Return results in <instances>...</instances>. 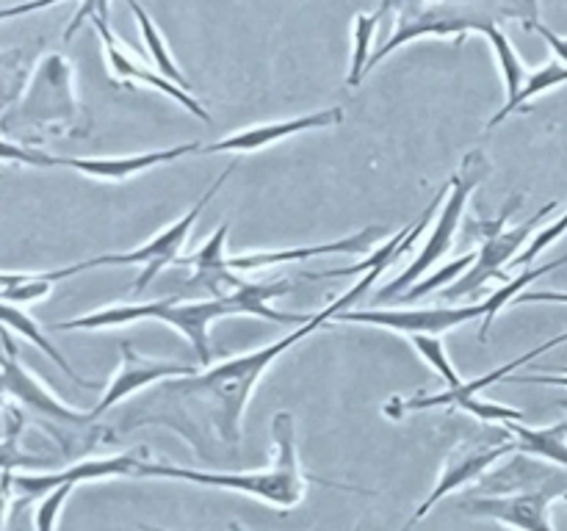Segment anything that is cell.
I'll return each mask as SVG.
<instances>
[{"label": "cell", "instance_id": "cell-19", "mask_svg": "<svg viewBox=\"0 0 567 531\" xmlns=\"http://www.w3.org/2000/svg\"><path fill=\"white\" fill-rule=\"evenodd\" d=\"M380 236V227H365V230L354 232V236L341 238V241L316 243V247H299V249H282V252H258V254H236L230 258L233 271H255L264 266H280V263H297V260L321 258V254H358L369 249Z\"/></svg>", "mask_w": 567, "mask_h": 531}, {"label": "cell", "instance_id": "cell-12", "mask_svg": "<svg viewBox=\"0 0 567 531\" xmlns=\"http://www.w3.org/2000/svg\"><path fill=\"white\" fill-rule=\"evenodd\" d=\"M507 454H518L515 451V440L496 442V446H487V442L485 446H476V442H463V446L454 448V451L446 457V462H443L441 479H437V485L432 487L430 496L421 501V507L415 509V514L410 518V525L419 523L421 518H426V514L437 507V501H441V498H446L449 492L460 490V487H465V485H471L474 479H480L487 468H493L496 462H502Z\"/></svg>", "mask_w": 567, "mask_h": 531}, {"label": "cell", "instance_id": "cell-25", "mask_svg": "<svg viewBox=\"0 0 567 531\" xmlns=\"http://www.w3.org/2000/svg\"><path fill=\"white\" fill-rule=\"evenodd\" d=\"M0 324H3V326H11V330H17V332H22V335H25L28 341L33 343V346H39V348H42V352L48 354V357L53 360V363L59 365V368L64 371V374L70 376V379H75L78 385H81V387H94V382H86V379H81V376L75 374V368H72V365L66 363L64 357H61V354H59V348H55L53 343H50L48 337L42 335V330H39V326L33 324V321L28 319V315L22 313V310H17V308H11V304H3V302H0Z\"/></svg>", "mask_w": 567, "mask_h": 531}, {"label": "cell", "instance_id": "cell-17", "mask_svg": "<svg viewBox=\"0 0 567 531\" xmlns=\"http://www.w3.org/2000/svg\"><path fill=\"white\" fill-rule=\"evenodd\" d=\"M144 462V448L136 451L116 454V457H103V459H83V462L70 465L66 470L48 476H14L11 485L17 490H22L25 496H39V492L55 490L61 485H78V481L89 479H109V476H136L138 465Z\"/></svg>", "mask_w": 567, "mask_h": 531}, {"label": "cell", "instance_id": "cell-30", "mask_svg": "<svg viewBox=\"0 0 567 531\" xmlns=\"http://www.w3.org/2000/svg\"><path fill=\"white\" fill-rule=\"evenodd\" d=\"M565 232H567V210H565V216H563V219L551 221V225H548L546 230H540V232H537L535 238H532V243H529V247H526L524 252H520L518 258H515L513 263H509V269L526 271V269H529L532 263H535V260H537V254H540L543 249H546V247H551V243L557 241L559 236H565Z\"/></svg>", "mask_w": 567, "mask_h": 531}, {"label": "cell", "instance_id": "cell-42", "mask_svg": "<svg viewBox=\"0 0 567 531\" xmlns=\"http://www.w3.org/2000/svg\"><path fill=\"white\" fill-rule=\"evenodd\" d=\"M0 177H3V175H0Z\"/></svg>", "mask_w": 567, "mask_h": 531}, {"label": "cell", "instance_id": "cell-6", "mask_svg": "<svg viewBox=\"0 0 567 531\" xmlns=\"http://www.w3.org/2000/svg\"><path fill=\"white\" fill-rule=\"evenodd\" d=\"M487 171H491V164H487V158L480 153V149L465 155L463 166H460V169L452 175V180H449V197H446V205H443L441 216L435 219V230H432V236L424 241V249L419 252V258H415L413 263L396 277V280L388 282V285L377 293L380 302L402 296L404 288L415 285V280H419L424 271H430L432 266L441 263L443 254L452 249V241L454 236H457L460 225H463V214L471 194H474L476 186L485 180Z\"/></svg>", "mask_w": 567, "mask_h": 531}, {"label": "cell", "instance_id": "cell-21", "mask_svg": "<svg viewBox=\"0 0 567 531\" xmlns=\"http://www.w3.org/2000/svg\"><path fill=\"white\" fill-rule=\"evenodd\" d=\"M567 83V66L563 61H551V64L540 66L537 72H532L529 77H526V83L520 86V92L515 94L513 100H507V103L502 105V111H496V114L491 116V122H487V131H493L496 125H502L504 119H507L509 114H518L520 108H526V103L535 97H540V94L551 92V88L563 86Z\"/></svg>", "mask_w": 567, "mask_h": 531}, {"label": "cell", "instance_id": "cell-38", "mask_svg": "<svg viewBox=\"0 0 567 531\" xmlns=\"http://www.w3.org/2000/svg\"><path fill=\"white\" fill-rule=\"evenodd\" d=\"M410 529H413V525H410V523H408V525H404V529H402V531H410ZM354 531H360V529H354Z\"/></svg>", "mask_w": 567, "mask_h": 531}, {"label": "cell", "instance_id": "cell-33", "mask_svg": "<svg viewBox=\"0 0 567 531\" xmlns=\"http://www.w3.org/2000/svg\"><path fill=\"white\" fill-rule=\"evenodd\" d=\"M524 28H526V31H535V33H540V37L546 39L548 44H551V50H554V53L559 55V61H563V64L567 66V39H565V37H559V33H554L551 28L540 25V22H537L535 17H532V20H526V22H524Z\"/></svg>", "mask_w": 567, "mask_h": 531}, {"label": "cell", "instance_id": "cell-23", "mask_svg": "<svg viewBox=\"0 0 567 531\" xmlns=\"http://www.w3.org/2000/svg\"><path fill=\"white\" fill-rule=\"evenodd\" d=\"M396 0H382L380 9L369 11V14H358L354 17V28H352V39H354V53H352V70L347 75V86H360V81L369 72V61H371V44H374V33H377V22L391 11V6Z\"/></svg>", "mask_w": 567, "mask_h": 531}, {"label": "cell", "instance_id": "cell-15", "mask_svg": "<svg viewBox=\"0 0 567 531\" xmlns=\"http://www.w3.org/2000/svg\"><path fill=\"white\" fill-rule=\"evenodd\" d=\"M227 232H230V225H221L219 230L203 243V249H197V252L188 254V258L177 260V263L192 266L194 269V277L186 285L205 291L208 299H230L249 285L247 280L238 277V271L230 269V258L225 254Z\"/></svg>", "mask_w": 567, "mask_h": 531}, {"label": "cell", "instance_id": "cell-28", "mask_svg": "<svg viewBox=\"0 0 567 531\" xmlns=\"http://www.w3.org/2000/svg\"><path fill=\"white\" fill-rule=\"evenodd\" d=\"M410 343H413L415 348H419L421 357L426 360V363L432 365V368L437 371V374L446 379L449 391H457L460 385H463V379H460V374L454 371V365L449 363V354H446V346H443L441 337L435 335H413L410 337Z\"/></svg>", "mask_w": 567, "mask_h": 531}, {"label": "cell", "instance_id": "cell-9", "mask_svg": "<svg viewBox=\"0 0 567 531\" xmlns=\"http://www.w3.org/2000/svg\"><path fill=\"white\" fill-rule=\"evenodd\" d=\"M485 315V304H465V308H419V310H341L332 321L343 324H374L399 335H443L454 326L468 324V321Z\"/></svg>", "mask_w": 567, "mask_h": 531}, {"label": "cell", "instance_id": "cell-31", "mask_svg": "<svg viewBox=\"0 0 567 531\" xmlns=\"http://www.w3.org/2000/svg\"><path fill=\"white\" fill-rule=\"evenodd\" d=\"M75 490V485H61L55 490H50V496L44 498L42 507L37 509V531H55V518H59L61 507L70 498V492Z\"/></svg>", "mask_w": 567, "mask_h": 531}, {"label": "cell", "instance_id": "cell-18", "mask_svg": "<svg viewBox=\"0 0 567 531\" xmlns=\"http://www.w3.org/2000/svg\"><path fill=\"white\" fill-rule=\"evenodd\" d=\"M203 144H181V147L155 149V153H138V155H114V158H55V166H66V169L83 171V175L94 177V180H111L120 183L127 177H136L142 171L153 169V166L166 164V160L183 158V155L199 153Z\"/></svg>", "mask_w": 567, "mask_h": 531}, {"label": "cell", "instance_id": "cell-41", "mask_svg": "<svg viewBox=\"0 0 567 531\" xmlns=\"http://www.w3.org/2000/svg\"><path fill=\"white\" fill-rule=\"evenodd\" d=\"M0 525H3V518H0Z\"/></svg>", "mask_w": 567, "mask_h": 531}, {"label": "cell", "instance_id": "cell-7", "mask_svg": "<svg viewBox=\"0 0 567 531\" xmlns=\"http://www.w3.org/2000/svg\"><path fill=\"white\" fill-rule=\"evenodd\" d=\"M567 496V476L554 473L543 485L529 490L498 492V496H476L465 498L460 507L474 518H491L507 529L518 531H554L551 525V503L554 498Z\"/></svg>", "mask_w": 567, "mask_h": 531}, {"label": "cell", "instance_id": "cell-27", "mask_svg": "<svg viewBox=\"0 0 567 531\" xmlns=\"http://www.w3.org/2000/svg\"><path fill=\"white\" fill-rule=\"evenodd\" d=\"M9 415H11L9 435H6V440L0 442V470H3V473H9V470H14V468L50 465V459L31 457V454L20 451V442H17V437H20V431H22V415H20V409H9Z\"/></svg>", "mask_w": 567, "mask_h": 531}, {"label": "cell", "instance_id": "cell-24", "mask_svg": "<svg viewBox=\"0 0 567 531\" xmlns=\"http://www.w3.org/2000/svg\"><path fill=\"white\" fill-rule=\"evenodd\" d=\"M127 6H131V11H133V17H136L138 28H142L144 44H147L150 55H153L155 70H158L164 77H169V81H175L181 88L192 92V83H188V77L183 75L181 70H177V64H175V59L169 55V48H166L164 37H161V31L155 28V22L150 20L147 11L142 9V3H138V0H127Z\"/></svg>", "mask_w": 567, "mask_h": 531}, {"label": "cell", "instance_id": "cell-3", "mask_svg": "<svg viewBox=\"0 0 567 531\" xmlns=\"http://www.w3.org/2000/svg\"><path fill=\"white\" fill-rule=\"evenodd\" d=\"M271 437H275L277 457L269 470H255V473H210V470L177 468V465H161V462H147V459H144V462L138 465L136 476L183 479L203 487H221V490L247 492V496H255L260 498V501L275 503V507L286 509V512L302 501L310 481H319V485L338 487V490L349 492V487L332 485V481H324V479H313V476L305 473L297 454V431H293L291 413L275 415V420H271Z\"/></svg>", "mask_w": 567, "mask_h": 531}, {"label": "cell", "instance_id": "cell-36", "mask_svg": "<svg viewBox=\"0 0 567 531\" xmlns=\"http://www.w3.org/2000/svg\"><path fill=\"white\" fill-rule=\"evenodd\" d=\"M559 374H567L565 368H557ZM507 382H535V385H563L567 387V376H507Z\"/></svg>", "mask_w": 567, "mask_h": 531}, {"label": "cell", "instance_id": "cell-2", "mask_svg": "<svg viewBox=\"0 0 567 531\" xmlns=\"http://www.w3.org/2000/svg\"><path fill=\"white\" fill-rule=\"evenodd\" d=\"M291 282H249L241 293L230 299H197V302H177V299H158L147 304H114V308L94 310L89 315L59 321L53 330H103V326H122L131 321H164L175 326L177 332L188 337V343L197 352L199 363L210 368V341L208 326L214 321L227 319V315H255V319H269L277 324H308L310 315L302 313H282V310L269 308L271 299L291 293Z\"/></svg>", "mask_w": 567, "mask_h": 531}, {"label": "cell", "instance_id": "cell-35", "mask_svg": "<svg viewBox=\"0 0 567 531\" xmlns=\"http://www.w3.org/2000/svg\"><path fill=\"white\" fill-rule=\"evenodd\" d=\"M515 302H557L567 304V291H524Z\"/></svg>", "mask_w": 567, "mask_h": 531}, {"label": "cell", "instance_id": "cell-40", "mask_svg": "<svg viewBox=\"0 0 567 531\" xmlns=\"http://www.w3.org/2000/svg\"><path fill=\"white\" fill-rule=\"evenodd\" d=\"M563 337H565V343H567V332H563Z\"/></svg>", "mask_w": 567, "mask_h": 531}, {"label": "cell", "instance_id": "cell-11", "mask_svg": "<svg viewBox=\"0 0 567 531\" xmlns=\"http://www.w3.org/2000/svg\"><path fill=\"white\" fill-rule=\"evenodd\" d=\"M0 341H3V348H6V354H0V391L20 398V402H25L28 407L37 409V413L44 415L48 420H55V424H66V426L94 424L92 413H75V409L64 407L53 393L44 391V387L39 385L25 368H22L20 360H17L14 341H11L9 332L3 330V324H0Z\"/></svg>", "mask_w": 567, "mask_h": 531}, {"label": "cell", "instance_id": "cell-20", "mask_svg": "<svg viewBox=\"0 0 567 531\" xmlns=\"http://www.w3.org/2000/svg\"><path fill=\"white\" fill-rule=\"evenodd\" d=\"M504 426L515 435V451L551 459V462L567 468V420L565 424L546 426V429H529L518 420H507Z\"/></svg>", "mask_w": 567, "mask_h": 531}, {"label": "cell", "instance_id": "cell-37", "mask_svg": "<svg viewBox=\"0 0 567 531\" xmlns=\"http://www.w3.org/2000/svg\"><path fill=\"white\" fill-rule=\"evenodd\" d=\"M22 59V50H9V53H0V70H14Z\"/></svg>", "mask_w": 567, "mask_h": 531}, {"label": "cell", "instance_id": "cell-14", "mask_svg": "<svg viewBox=\"0 0 567 531\" xmlns=\"http://www.w3.org/2000/svg\"><path fill=\"white\" fill-rule=\"evenodd\" d=\"M343 122V108H324L313 111L308 116H293L286 122H266V125L247 127V131H238L233 136L219 138L214 144H205L203 153H255V149H264L269 144L282 142L288 136H297V133L308 131H324V127H336Z\"/></svg>", "mask_w": 567, "mask_h": 531}, {"label": "cell", "instance_id": "cell-13", "mask_svg": "<svg viewBox=\"0 0 567 531\" xmlns=\"http://www.w3.org/2000/svg\"><path fill=\"white\" fill-rule=\"evenodd\" d=\"M122 348V365L120 371L111 379L109 391L100 398L97 407L92 409V418L97 420L100 415L109 413L114 404H120L122 398H131L133 393H138L142 387L155 385V382H164L169 376H192L197 374V365H177V363H158V360H144L133 352V346L127 341L120 343Z\"/></svg>", "mask_w": 567, "mask_h": 531}, {"label": "cell", "instance_id": "cell-26", "mask_svg": "<svg viewBox=\"0 0 567 531\" xmlns=\"http://www.w3.org/2000/svg\"><path fill=\"white\" fill-rule=\"evenodd\" d=\"M485 37H487V42L493 44V53H496L498 66H502L504 86H507V100H513L515 94L520 92V86L526 83V77H529L526 75L524 61H520V55L515 53L513 42H509V37L502 31V28H491Z\"/></svg>", "mask_w": 567, "mask_h": 531}, {"label": "cell", "instance_id": "cell-29", "mask_svg": "<svg viewBox=\"0 0 567 531\" xmlns=\"http://www.w3.org/2000/svg\"><path fill=\"white\" fill-rule=\"evenodd\" d=\"M474 263H476V252H465L463 258H457V260H452V263H446L441 271H435V274L426 277V280L415 282V285L410 288L408 293H404V299H408V302H413V299L430 296V293L435 291V288H446L449 282H454L460 274H465V271H468Z\"/></svg>", "mask_w": 567, "mask_h": 531}, {"label": "cell", "instance_id": "cell-10", "mask_svg": "<svg viewBox=\"0 0 567 531\" xmlns=\"http://www.w3.org/2000/svg\"><path fill=\"white\" fill-rule=\"evenodd\" d=\"M551 210H557V202L543 205V208L537 210L529 221L513 227V230H507V227H504V230H498L496 236L482 238L480 249H476V263L471 266V269L463 274V280L454 282V285L449 288L443 296L463 299V296H468V293H476L480 288H485L487 280H493V277H498V280H507V274L502 271V266L513 263V260L518 258V249L524 247L526 238H529V232L535 230V227L540 225L548 214H551Z\"/></svg>", "mask_w": 567, "mask_h": 531}, {"label": "cell", "instance_id": "cell-1", "mask_svg": "<svg viewBox=\"0 0 567 531\" xmlns=\"http://www.w3.org/2000/svg\"><path fill=\"white\" fill-rule=\"evenodd\" d=\"M385 269L388 263H380L365 271V277L354 282L352 291L327 304L321 313L310 315L308 324L293 330L291 335L280 337V341L269 343L264 348H255V352L238 354V357L225 360L219 365H210L203 374L164 379L147 396L138 398V404L122 413L116 431H133L142 429V426H166V429L186 437L194 451L199 454H205V442L221 440L227 446H236L241 440L244 409H247L255 385L269 371V365L280 354H286L293 343L313 335L319 326L336 319L341 310H352V304L374 285L377 277Z\"/></svg>", "mask_w": 567, "mask_h": 531}, {"label": "cell", "instance_id": "cell-16", "mask_svg": "<svg viewBox=\"0 0 567 531\" xmlns=\"http://www.w3.org/2000/svg\"><path fill=\"white\" fill-rule=\"evenodd\" d=\"M94 28H97L100 39H103L105 44V55H109V64H111V72H114L120 81H127V83H147V86L158 88L161 94H166L169 100H175L177 105H183V108L188 111V114L199 116L203 122H210V114L203 108V103H197V100L192 97V92H186V88L177 86L175 81H169V77L161 75L158 70H147V66L142 64V61L133 59L131 53H127L125 48H122L120 39L111 33L109 22L100 20V17H94Z\"/></svg>", "mask_w": 567, "mask_h": 531}, {"label": "cell", "instance_id": "cell-32", "mask_svg": "<svg viewBox=\"0 0 567 531\" xmlns=\"http://www.w3.org/2000/svg\"><path fill=\"white\" fill-rule=\"evenodd\" d=\"M0 158L3 160H17V164L28 166H55V155H44L39 149L20 147V144H11L0 138Z\"/></svg>", "mask_w": 567, "mask_h": 531}, {"label": "cell", "instance_id": "cell-22", "mask_svg": "<svg viewBox=\"0 0 567 531\" xmlns=\"http://www.w3.org/2000/svg\"><path fill=\"white\" fill-rule=\"evenodd\" d=\"M567 263V254L565 258H557V260H551V263H546V266H537V269H526V271H520L518 277H515V280H509L507 285L504 288H496V291L491 293V296L485 299V315H482V326H480V341L482 343H487L491 341V326H493V321H496V315L502 313L504 308H507L509 302H515V299L520 296V293H524V288L526 285H532V282L535 280H540L543 274H551L554 269H559V266H565Z\"/></svg>", "mask_w": 567, "mask_h": 531}, {"label": "cell", "instance_id": "cell-8", "mask_svg": "<svg viewBox=\"0 0 567 531\" xmlns=\"http://www.w3.org/2000/svg\"><path fill=\"white\" fill-rule=\"evenodd\" d=\"M233 169H236V164H230L225 171H221L219 180H216L214 186H210L208 191H205L203 197L197 199V205H194V208L188 210V214L183 216V219H177L175 225L166 227L164 232H158V236H155V238H150V241L144 243V247L133 249V252L100 254V258L89 260V269H97V266H142V274H138V280H136V293L147 291L150 282H153L155 277H158L161 271L166 269V266L177 263V260H181V258H177V254H181L183 243H186L188 232H192V225L199 219V216H203V210L208 208L210 199H214L216 194H219V188L225 186L227 177L233 175Z\"/></svg>", "mask_w": 567, "mask_h": 531}, {"label": "cell", "instance_id": "cell-39", "mask_svg": "<svg viewBox=\"0 0 567 531\" xmlns=\"http://www.w3.org/2000/svg\"><path fill=\"white\" fill-rule=\"evenodd\" d=\"M559 404H563V407L567 409V398H559Z\"/></svg>", "mask_w": 567, "mask_h": 531}, {"label": "cell", "instance_id": "cell-4", "mask_svg": "<svg viewBox=\"0 0 567 531\" xmlns=\"http://www.w3.org/2000/svg\"><path fill=\"white\" fill-rule=\"evenodd\" d=\"M0 131H53L86 136L89 119L75 94V72L61 53H48L33 70L25 97L0 119Z\"/></svg>", "mask_w": 567, "mask_h": 531}, {"label": "cell", "instance_id": "cell-5", "mask_svg": "<svg viewBox=\"0 0 567 531\" xmlns=\"http://www.w3.org/2000/svg\"><path fill=\"white\" fill-rule=\"evenodd\" d=\"M498 0H404L399 14V25L385 44L371 53L369 70H374L382 59L399 50L402 44L421 37H452L460 39L471 31L487 33L498 28V17H509V11L496 9Z\"/></svg>", "mask_w": 567, "mask_h": 531}, {"label": "cell", "instance_id": "cell-34", "mask_svg": "<svg viewBox=\"0 0 567 531\" xmlns=\"http://www.w3.org/2000/svg\"><path fill=\"white\" fill-rule=\"evenodd\" d=\"M55 3H59V0H25V3L9 6V9H0V22L11 20V17H20V14H31V11H39V9H50V6H55Z\"/></svg>", "mask_w": 567, "mask_h": 531}]
</instances>
